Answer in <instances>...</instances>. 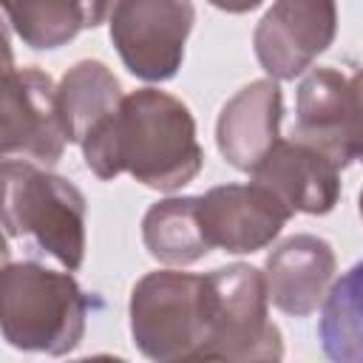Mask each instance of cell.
Segmentation results:
<instances>
[{"label":"cell","instance_id":"obj_1","mask_svg":"<svg viewBox=\"0 0 363 363\" xmlns=\"http://www.w3.org/2000/svg\"><path fill=\"white\" fill-rule=\"evenodd\" d=\"M320 346L337 363H363V261L343 272L320 312Z\"/></svg>","mask_w":363,"mask_h":363}]
</instances>
